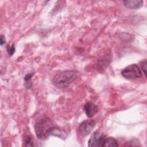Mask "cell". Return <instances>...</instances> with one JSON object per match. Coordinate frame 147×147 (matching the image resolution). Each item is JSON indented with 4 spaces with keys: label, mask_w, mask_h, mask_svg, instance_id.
I'll list each match as a JSON object with an SVG mask.
<instances>
[{
    "label": "cell",
    "mask_w": 147,
    "mask_h": 147,
    "mask_svg": "<svg viewBox=\"0 0 147 147\" xmlns=\"http://www.w3.org/2000/svg\"><path fill=\"white\" fill-rule=\"evenodd\" d=\"M55 130L54 124L48 117H41L36 121L34 130L36 136L39 139H46L53 133Z\"/></svg>",
    "instance_id": "obj_1"
},
{
    "label": "cell",
    "mask_w": 147,
    "mask_h": 147,
    "mask_svg": "<svg viewBox=\"0 0 147 147\" xmlns=\"http://www.w3.org/2000/svg\"><path fill=\"white\" fill-rule=\"evenodd\" d=\"M77 77L76 72L74 71H65L56 74L53 79V84L59 88L68 87Z\"/></svg>",
    "instance_id": "obj_2"
},
{
    "label": "cell",
    "mask_w": 147,
    "mask_h": 147,
    "mask_svg": "<svg viewBox=\"0 0 147 147\" xmlns=\"http://www.w3.org/2000/svg\"><path fill=\"white\" fill-rule=\"evenodd\" d=\"M121 74L125 78L132 80L140 78L142 75V72L137 64H133L123 69L121 71Z\"/></svg>",
    "instance_id": "obj_3"
},
{
    "label": "cell",
    "mask_w": 147,
    "mask_h": 147,
    "mask_svg": "<svg viewBox=\"0 0 147 147\" xmlns=\"http://www.w3.org/2000/svg\"><path fill=\"white\" fill-rule=\"evenodd\" d=\"M95 125V122L93 119L84 121L80 124L78 127L79 133L82 136H86L92 131Z\"/></svg>",
    "instance_id": "obj_4"
},
{
    "label": "cell",
    "mask_w": 147,
    "mask_h": 147,
    "mask_svg": "<svg viewBox=\"0 0 147 147\" xmlns=\"http://www.w3.org/2000/svg\"><path fill=\"white\" fill-rule=\"evenodd\" d=\"M105 139V136L102 133H100L98 131H96L91 135L88 141V146L100 147L102 146Z\"/></svg>",
    "instance_id": "obj_5"
},
{
    "label": "cell",
    "mask_w": 147,
    "mask_h": 147,
    "mask_svg": "<svg viewBox=\"0 0 147 147\" xmlns=\"http://www.w3.org/2000/svg\"><path fill=\"white\" fill-rule=\"evenodd\" d=\"M84 110L86 114L88 117H93L98 111V107L91 102H87L84 106Z\"/></svg>",
    "instance_id": "obj_6"
},
{
    "label": "cell",
    "mask_w": 147,
    "mask_h": 147,
    "mask_svg": "<svg viewBox=\"0 0 147 147\" xmlns=\"http://www.w3.org/2000/svg\"><path fill=\"white\" fill-rule=\"evenodd\" d=\"M124 5L130 9H136L141 7L143 5V1L142 0H127L123 2Z\"/></svg>",
    "instance_id": "obj_7"
},
{
    "label": "cell",
    "mask_w": 147,
    "mask_h": 147,
    "mask_svg": "<svg viewBox=\"0 0 147 147\" xmlns=\"http://www.w3.org/2000/svg\"><path fill=\"white\" fill-rule=\"evenodd\" d=\"M118 146V145L115 139L113 137H108L104 140L102 147H116Z\"/></svg>",
    "instance_id": "obj_8"
},
{
    "label": "cell",
    "mask_w": 147,
    "mask_h": 147,
    "mask_svg": "<svg viewBox=\"0 0 147 147\" xmlns=\"http://www.w3.org/2000/svg\"><path fill=\"white\" fill-rule=\"evenodd\" d=\"M110 61V58L109 56H103L101 60L99 63L98 64L100 66V68H105L106 67L109 65V63Z\"/></svg>",
    "instance_id": "obj_9"
},
{
    "label": "cell",
    "mask_w": 147,
    "mask_h": 147,
    "mask_svg": "<svg viewBox=\"0 0 147 147\" xmlns=\"http://www.w3.org/2000/svg\"><path fill=\"white\" fill-rule=\"evenodd\" d=\"M25 146H33V142L32 140L30 137H28L25 141V144L24 145Z\"/></svg>",
    "instance_id": "obj_10"
},
{
    "label": "cell",
    "mask_w": 147,
    "mask_h": 147,
    "mask_svg": "<svg viewBox=\"0 0 147 147\" xmlns=\"http://www.w3.org/2000/svg\"><path fill=\"white\" fill-rule=\"evenodd\" d=\"M141 68L142 69V71H144L145 76L146 75V60H144L141 62Z\"/></svg>",
    "instance_id": "obj_11"
},
{
    "label": "cell",
    "mask_w": 147,
    "mask_h": 147,
    "mask_svg": "<svg viewBox=\"0 0 147 147\" xmlns=\"http://www.w3.org/2000/svg\"><path fill=\"white\" fill-rule=\"evenodd\" d=\"M7 52L9 53V55H10V56L13 55V54L14 53V51H15V48H14V45H12V47H10V48H7Z\"/></svg>",
    "instance_id": "obj_12"
},
{
    "label": "cell",
    "mask_w": 147,
    "mask_h": 147,
    "mask_svg": "<svg viewBox=\"0 0 147 147\" xmlns=\"http://www.w3.org/2000/svg\"><path fill=\"white\" fill-rule=\"evenodd\" d=\"M32 75H33V74H27V75L25 76V81H28V80L30 79V78L32 77Z\"/></svg>",
    "instance_id": "obj_13"
},
{
    "label": "cell",
    "mask_w": 147,
    "mask_h": 147,
    "mask_svg": "<svg viewBox=\"0 0 147 147\" xmlns=\"http://www.w3.org/2000/svg\"><path fill=\"white\" fill-rule=\"evenodd\" d=\"M5 43V38L3 36H1V40H0V44L1 45H2Z\"/></svg>",
    "instance_id": "obj_14"
}]
</instances>
